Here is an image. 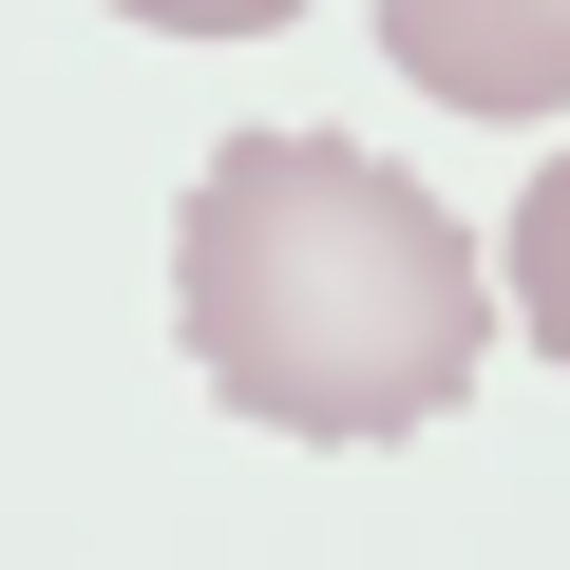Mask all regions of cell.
Wrapping results in <instances>:
<instances>
[{"label": "cell", "instance_id": "1", "mask_svg": "<svg viewBox=\"0 0 570 570\" xmlns=\"http://www.w3.org/2000/svg\"><path fill=\"white\" fill-rule=\"evenodd\" d=\"M171 324L266 438H419L494 362V266L362 134H228L171 209Z\"/></svg>", "mask_w": 570, "mask_h": 570}, {"label": "cell", "instance_id": "2", "mask_svg": "<svg viewBox=\"0 0 570 570\" xmlns=\"http://www.w3.org/2000/svg\"><path fill=\"white\" fill-rule=\"evenodd\" d=\"M381 58L438 115H570V0H381Z\"/></svg>", "mask_w": 570, "mask_h": 570}, {"label": "cell", "instance_id": "3", "mask_svg": "<svg viewBox=\"0 0 570 570\" xmlns=\"http://www.w3.org/2000/svg\"><path fill=\"white\" fill-rule=\"evenodd\" d=\"M494 305H513V343H551L570 362V153L513 190V228H494Z\"/></svg>", "mask_w": 570, "mask_h": 570}, {"label": "cell", "instance_id": "4", "mask_svg": "<svg viewBox=\"0 0 570 570\" xmlns=\"http://www.w3.org/2000/svg\"><path fill=\"white\" fill-rule=\"evenodd\" d=\"M115 20H153V39H285L305 0H115Z\"/></svg>", "mask_w": 570, "mask_h": 570}]
</instances>
